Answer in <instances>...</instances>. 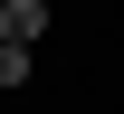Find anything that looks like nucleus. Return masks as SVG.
Masks as SVG:
<instances>
[{
    "label": "nucleus",
    "mask_w": 124,
    "mask_h": 114,
    "mask_svg": "<svg viewBox=\"0 0 124 114\" xmlns=\"http://www.w3.org/2000/svg\"><path fill=\"white\" fill-rule=\"evenodd\" d=\"M48 38V0H0V48H38Z\"/></svg>",
    "instance_id": "1"
},
{
    "label": "nucleus",
    "mask_w": 124,
    "mask_h": 114,
    "mask_svg": "<svg viewBox=\"0 0 124 114\" xmlns=\"http://www.w3.org/2000/svg\"><path fill=\"white\" fill-rule=\"evenodd\" d=\"M0 86H29V48H0Z\"/></svg>",
    "instance_id": "2"
}]
</instances>
